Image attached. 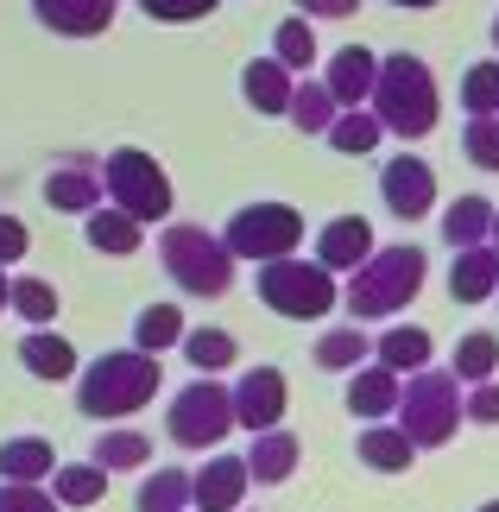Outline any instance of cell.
Returning <instances> with one entry per match:
<instances>
[{
  "instance_id": "27",
  "label": "cell",
  "mask_w": 499,
  "mask_h": 512,
  "mask_svg": "<svg viewBox=\"0 0 499 512\" xmlns=\"http://www.w3.org/2000/svg\"><path fill=\"white\" fill-rule=\"evenodd\" d=\"M379 133H386V127H379V114H373V108H342V114L329 121L323 140L342 152V159H367V152L379 146Z\"/></svg>"
},
{
  "instance_id": "3",
  "label": "cell",
  "mask_w": 499,
  "mask_h": 512,
  "mask_svg": "<svg viewBox=\"0 0 499 512\" xmlns=\"http://www.w3.org/2000/svg\"><path fill=\"white\" fill-rule=\"evenodd\" d=\"M367 108L379 114V127L398 133V140H424V133L436 127V76L424 57H411V51H392V57H379V70H373V95H367Z\"/></svg>"
},
{
  "instance_id": "47",
  "label": "cell",
  "mask_w": 499,
  "mask_h": 512,
  "mask_svg": "<svg viewBox=\"0 0 499 512\" xmlns=\"http://www.w3.org/2000/svg\"><path fill=\"white\" fill-rule=\"evenodd\" d=\"M392 7H436V0H392Z\"/></svg>"
},
{
  "instance_id": "20",
  "label": "cell",
  "mask_w": 499,
  "mask_h": 512,
  "mask_svg": "<svg viewBox=\"0 0 499 512\" xmlns=\"http://www.w3.org/2000/svg\"><path fill=\"white\" fill-rule=\"evenodd\" d=\"M83 241L95 253H114V260H127V253H139V241H146V222H133L127 209H114V203H95L83 215Z\"/></svg>"
},
{
  "instance_id": "28",
  "label": "cell",
  "mask_w": 499,
  "mask_h": 512,
  "mask_svg": "<svg viewBox=\"0 0 499 512\" xmlns=\"http://www.w3.org/2000/svg\"><path fill=\"white\" fill-rule=\"evenodd\" d=\"M493 228V203L487 196H455V203L443 209V241L449 247H481Z\"/></svg>"
},
{
  "instance_id": "42",
  "label": "cell",
  "mask_w": 499,
  "mask_h": 512,
  "mask_svg": "<svg viewBox=\"0 0 499 512\" xmlns=\"http://www.w3.org/2000/svg\"><path fill=\"white\" fill-rule=\"evenodd\" d=\"M462 418L468 424H499V380H481V386L468 392V399H462Z\"/></svg>"
},
{
  "instance_id": "36",
  "label": "cell",
  "mask_w": 499,
  "mask_h": 512,
  "mask_svg": "<svg viewBox=\"0 0 499 512\" xmlns=\"http://www.w3.org/2000/svg\"><path fill=\"white\" fill-rule=\"evenodd\" d=\"M7 310H19V323L45 329V323H57V285H45V279H7Z\"/></svg>"
},
{
  "instance_id": "14",
  "label": "cell",
  "mask_w": 499,
  "mask_h": 512,
  "mask_svg": "<svg viewBox=\"0 0 499 512\" xmlns=\"http://www.w3.org/2000/svg\"><path fill=\"white\" fill-rule=\"evenodd\" d=\"M32 13L57 38H102L114 26V0H32Z\"/></svg>"
},
{
  "instance_id": "12",
  "label": "cell",
  "mask_w": 499,
  "mask_h": 512,
  "mask_svg": "<svg viewBox=\"0 0 499 512\" xmlns=\"http://www.w3.org/2000/svg\"><path fill=\"white\" fill-rule=\"evenodd\" d=\"M247 487H253V475H247L241 456H209V462L190 475V506H196V512H241Z\"/></svg>"
},
{
  "instance_id": "41",
  "label": "cell",
  "mask_w": 499,
  "mask_h": 512,
  "mask_svg": "<svg viewBox=\"0 0 499 512\" xmlns=\"http://www.w3.org/2000/svg\"><path fill=\"white\" fill-rule=\"evenodd\" d=\"M146 7V19H158V26H190V19H209L222 0H139Z\"/></svg>"
},
{
  "instance_id": "40",
  "label": "cell",
  "mask_w": 499,
  "mask_h": 512,
  "mask_svg": "<svg viewBox=\"0 0 499 512\" xmlns=\"http://www.w3.org/2000/svg\"><path fill=\"white\" fill-rule=\"evenodd\" d=\"M0 512H64V506L45 494V481H0Z\"/></svg>"
},
{
  "instance_id": "26",
  "label": "cell",
  "mask_w": 499,
  "mask_h": 512,
  "mask_svg": "<svg viewBox=\"0 0 499 512\" xmlns=\"http://www.w3.org/2000/svg\"><path fill=\"white\" fill-rule=\"evenodd\" d=\"M51 468H57V449L45 437L0 443V481H51Z\"/></svg>"
},
{
  "instance_id": "16",
  "label": "cell",
  "mask_w": 499,
  "mask_h": 512,
  "mask_svg": "<svg viewBox=\"0 0 499 512\" xmlns=\"http://www.w3.org/2000/svg\"><path fill=\"white\" fill-rule=\"evenodd\" d=\"M348 411L361 424H379V418H392V405H398V373L392 367H379V361H361L348 373Z\"/></svg>"
},
{
  "instance_id": "13",
  "label": "cell",
  "mask_w": 499,
  "mask_h": 512,
  "mask_svg": "<svg viewBox=\"0 0 499 512\" xmlns=\"http://www.w3.org/2000/svg\"><path fill=\"white\" fill-rule=\"evenodd\" d=\"M367 253H373L367 215H335V222H323V234H316V266H329V272H354Z\"/></svg>"
},
{
  "instance_id": "24",
  "label": "cell",
  "mask_w": 499,
  "mask_h": 512,
  "mask_svg": "<svg viewBox=\"0 0 499 512\" xmlns=\"http://www.w3.org/2000/svg\"><path fill=\"white\" fill-rule=\"evenodd\" d=\"M430 329H417V323H398V329H386V336L373 342V361L379 367H392L398 380H405V373H417V367H430Z\"/></svg>"
},
{
  "instance_id": "48",
  "label": "cell",
  "mask_w": 499,
  "mask_h": 512,
  "mask_svg": "<svg viewBox=\"0 0 499 512\" xmlns=\"http://www.w3.org/2000/svg\"><path fill=\"white\" fill-rule=\"evenodd\" d=\"M481 512H499V500H487V506H481Z\"/></svg>"
},
{
  "instance_id": "32",
  "label": "cell",
  "mask_w": 499,
  "mask_h": 512,
  "mask_svg": "<svg viewBox=\"0 0 499 512\" xmlns=\"http://www.w3.org/2000/svg\"><path fill=\"white\" fill-rule=\"evenodd\" d=\"M335 95L323 89V76L316 83H291V108H285V121L297 127V133H329V121H335Z\"/></svg>"
},
{
  "instance_id": "31",
  "label": "cell",
  "mask_w": 499,
  "mask_h": 512,
  "mask_svg": "<svg viewBox=\"0 0 499 512\" xmlns=\"http://www.w3.org/2000/svg\"><path fill=\"white\" fill-rule=\"evenodd\" d=\"M184 342V310L177 304H146L133 317V348H146V354H165Z\"/></svg>"
},
{
  "instance_id": "21",
  "label": "cell",
  "mask_w": 499,
  "mask_h": 512,
  "mask_svg": "<svg viewBox=\"0 0 499 512\" xmlns=\"http://www.w3.org/2000/svg\"><path fill=\"white\" fill-rule=\"evenodd\" d=\"M19 367L32 380H76V348L57 336V329H26L19 336Z\"/></svg>"
},
{
  "instance_id": "49",
  "label": "cell",
  "mask_w": 499,
  "mask_h": 512,
  "mask_svg": "<svg viewBox=\"0 0 499 512\" xmlns=\"http://www.w3.org/2000/svg\"><path fill=\"white\" fill-rule=\"evenodd\" d=\"M493 45H499V19H493Z\"/></svg>"
},
{
  "instance_id": "4",
  "label": "cell",
  "mask_w": 499,
  "mask_h": 512,
  "mask_svg": "<svg viewBox=\"0 0 499 512\" xmlns=\"http://www.w3.org/2000/svg\"><path fill=\"white\" fill-rule=\"evenodd\" d=\"M158 260L177 279V291H190V298H228L234 291V253L222 247V234H209L196 222H171L158 234Z\"/></svg>"
},
{
  "instance_id": "43",
  "label": "cell",
  "mask_w": 499,
  "mask_h": 512,
  "mask_svg": "<svg viewBox=\"0 0 499 512\" xmlns=\"http://www.w3.org/2000/svg\"><path fill=\"white\" fill-rule=\"evenodd\" d=\"M26 247H32L26 222H19V215H7V209H0V266H19V260H26Z\"/></svg>"
},
{
  "instance_id": "39",
  "label": "cell",
  "mask_w": 499,
  "mask_h": 512,
  "mask_svg": "<svg viewBox=\"0 0 499 512\" xmlns=\"http://www.w3.org/2000/svg\"><path fill=\"white\" fill-rule=\"evenodd\" d=\"M462 108L468 114H499V57H481L462 76Z\"/></svg>"
},
{
  "instance_id": "35",
  "label": "cell",
  "mask_w": 499,
  "mask_h": 512,
  "mask_svg": "<svg viewBox=\"0 0 499 512\" xmlns=\"http://www.w3.org/2000/svg\"><path fill=\"white\" fill-rule=\"evenodd\" d=\"M190 354V367L196 373H222V367H234V354H241V342L228 336V329H184V342H177Z\"/></svg>"
},
{
  "instance_id": "29",
  "label": "cell",
  "mask_w": 499,
  "mask_h": 512,
  "mask_svg": "<svg viewBox=\"0 0 499 512\" xmlns=\"http://www.w3.org/2000/svg\"><path fill=\"white\" fill-rule=\"evenodd\" d=\"M108 494V468H95V462H64V468H51V500L57 506H95Z\"/></svg>"
},
{
  "instance_id": "2",
  "label": "cell",
  "mask_w": 499,
  "mask_h": 512,
  "mask_svg": "<svg viewBox=\"0 0 499 512\" xmlns=\"http://www.w3.org/2000/svg\"><path fill=\"white\" fill-rule=\"evenodd\" d=\"M424 247H373L361 266L348 272L342 285V304L354 323H379V317H398L417 291H424Z\"/></svg>"
},
{
  "instance_id": "23",
  "label": "cell",
  "mask_w": 499,
  "mask_h": 512,
  "mask_svg": "<svg viewBox=\"0 0 499 512\" xmlns=\"http://www.w3.org/2000/svg\"><path fill=\"white\" fill-rule=\"evenodd\" d=\"M291 83H297V76L278 64V57H253V64L241 70V95H247V108H259V114H285L291 108Z\"/></svg>"
},
{
  "instance_id": "50",
  "label": "cell",
  "mask_w": 499,
  "mask_h": 512,
  "mask_svg": "<svg viewBox=\"0 0 499 512\" xmlns=\"http://www.w3.org/2000/svg\"><path fill=\"white\" fill-rule=\"evenodd\" d=\"M493 298H499V285H493Z\"/></svg>"
},
{
  "instance_id": "45",
  "label": "cell",
  "mask_w": 499,
  "mask_h": 512,
  "mask_svg": "<svg viewBox=\"0 0 499 512\" xmlns=\"http://www.w3.org/2000/svg\"><path fill=\"white\" fill-rule=\"evenodd\" d=\"M487 247L499 253V209H493V228H487Z\"/></svg>"
},
{
  "instance_id": "9",
  "label": "cell",
  "mask_w": 499,
  "mask_h": 512,
  "mask_svg": "<svg viewBox=\"0 0 499 512\" xmlns=\"http://www.w3.org/2000/svg\"><path fill=\"white\" fill-rule=\"evenodd\" d=\"M165 430H171V443H177V449H215V443H222L228 430H234V399H228V386L215 380V373L190 380V386L171 399Z\"/></svg>"
},
{
  "instance_id": "11",
  "label": "cell",
  "mask_w": 499,
  "mask_h": 512,
  "mask_svg": "<svg viewBox=\"0 0 499 512\" xmlns=\"http://www.w3.org/2000/svg\"><path fill=\"white\" fill-rule=\"evenodd\" d=\"M228 399H234V430H272V424H285L291 386L278 367H253L241 373V386H228Z\"/></svg>"
},
{
  "instance_id": "34",
  "label": "cell",
  "mask_w": 499,
  "mask_h": 512,
  "mask_svg": "<svg viewBox=\"0 0 499 512\" xmlns=\"http://www.w3.org/2000/svg\"><path fill=\"white\" fill-rule=\"evenodd\" d=\"M373 354V342L361 336V323H342V329H329L323 342H316V367H329V373H354Z\"/></svg>"
},
{
  "instance_id": "46",
  "label": "cell",
  "mask_w": 499,
  "mask_h": 512,
  "mask_svg": "<svg viewBox=\"0 0 499 512\" xmlns=\"http://www.w3.org/2000/svg\"><path fill=\"white\" fill-rule=\"evenodd\" d=\"M0 310H7V266H0Z\"/></svg>"
},
{
  "instance_id": "5",
  "label": "cell",
  "mask_w": 499,
  "mask_h": 512,
  "mask_svg": "<svg viewBox=\"0 0 499 512\" xmlns=\"http://www.w3.org/2000/svg\"><path fill=\"white\" fill-rule=\"evenodd\" d=\"M398 430L417 443V449H436L455 437V424H462V380L455 373H436V367H417L398 380V405H392Z\"/></svg>"
},
{
  "instance_id": "25",
  "label": "cell",
  "mask_w": 499,
  "mask_h": 512,
  "mask_svg": "<svg viewBox=\"0 0 499 512\" xmlns=\"http://www.w3.org/2000/svg\"><path fill=\"white\" fill-rule=\"evenodd\" d=\"M95 468H108V475H127V468H146L152 462V437H139L127 424H108L102 437H95Z\"/></svg>"
},
{
  "instance_id": "22",
  "label": "cell",
  "mask_w": 499,
  "mask_h": 512,
  "mask_svg": "<svg viewBox=\"0 0 499 512\" xmlns=\"http://www.w3.org/2000/svg\"><path fill=\"white\" fill-rule=\"evenodd\" d=\"M354 449H361V462L373 468V475H405V468L417 462V443H411L398 424H386V418H379V424H367Z\"/></svg>"
},
{
  "instance_id": "8",
  "label": "cell",
  "mask_w": 499,
  "mask_h": 512,
  "mask_svg": "<svg viewBox=\"0 0 499 512\" xmlns=\"http://www.w3.org/2000/svg\"><path fill=\"white\" fill-rule=\"evenodd\" d=\"M222 247L234 253V260H253V266L285 260V253L304 247V215H297L291 203H247V209L228 215Z\"/></svg>"
},
{
  "instance_id": "44",
  "label": "cell",
  "mask_w": 499,
  "mask_h": 512,
  "mask_svg": "<svg viewBox=\"0 0 499 512\" xmlns=\"http://www.w3.org/2000/svg\"><path fill=\"white\" fill-rule=\"evenodd\" d=\"M297 13H304V19H354L361 0H297Z\"/></svg>"
},
{
  "instance_id": "33",
  "label": "cell",
  "mask_w": 499,
  "mask_h": 512,
  "mask_svg": "<svg viewBox=\"0 0 499 512\" xmlns=\"http://www.w3.org/2000/svg\"><path fill=\"white\" fill-rule=\"evenodd\" d=\"M139 512H190V468H158L139 481Z\"/></svg>"
},
{
  "instance_id": "30",
  "label": "cell",
  "mask_w": 499,
  "mask_h": 512,
  "mask_svg": "<svg viewBox=\"0 0 499 512\" xmlns=\"http://www.w3.org/2000/svg\"><path fill=\"white\" fill-rule=\"evenodd\" d=\"M449 373L462 386H481V380H493L499 373V336L493 329H474V336H462L455 342V361H449Z\"/></svg>"
},
{
  "instance_id": "1",
  "label": "cell",
  "mask_w": 499,
  "mask_h": 512,
  "mask_svg": "<svg viewBox=\"0 0 499 512\" xmlns=\"http://www.w3.org/2000/svg\"><path fill=\"white\" fill-rule=\"evenodd\" d=\"M158 354L146 348H114L102 361L76 367V405H83V418L95 424H114V418H133V411H146L158 399Z\"/></svg>"
},
{
  "instance_id": "15",
  "label": "cell",
  "mask_w": 499,
  "mask_h": 512,
  "mask_svg": "<svg viewBox=\"0 0 499 512\" xmlns=\"http://www.w3.org/2000/svg\"><path fill=\"white\" fill-rule=\"evenodd\" d=\"M373 70H379V57H373L367 45H342V51H335L329 70H323V89L335 95V108H367Z\"/></svg>"
},
{
  "instance_id": "38",
  "label": "cell",
  "mask_w": 499,
  "mask_h": 512,
  "mask_svg": "<svg viewBox=\"0 0 499 512\" xmlns=\"http://www.w3.org/2000/svg\"><path fill=\"white\" fill-rule=\"evenodd\" d=\"M462 152H468L474 171H499V114H468Z\"/></svg>"
},
{
  "instance_id": "19",
  "label": "cell",
  "mask_w": 499,
  "mask_h": 512,
  "mask_svg": "<svg viewBox=\"0 0 499 512\" xmlns=\"http://www.w3.org/2000/svg\"><path fill=\"white\" fill-rule=\"evenodd\" d=\"M499 285V253L481 241V247H455V266H449V298L455 304H487Z\"/></svg>"
},
{
  "instance_id": "10",
  "label": "cell",
  "mask_w": 499,
  "mask_h": 512,
  "mask_svg": "<svg viewBox=\"0 0 499 512\" xmlns=\"http://www.w3.org/2000/svg\"><path fill=\"white\" fill-rule=\"evenodd\" d=\"M379 196H386V209L398 222H424L436 209V171L417 159V152H398V159H386V171H379Z\"/></svg>"
},
{
  "instance_id": "6",
  "label": "cell",
  "mask_w": 499,
  "mask_h": 512,
  "mask_svg": "<svg viewBox=\"0 0 499 512\" xmlns=\"http://www.w3.org/2000/svg\"><path fill=\"white\" fill-rule=\"evenodd\" d=\"M259 304L278 310V317H291V323H316V317H329V310L342 304V291H335V272L329 266L285 253V260L259 266Z\"/></svg>"
},
{
  "instance_id": "37",
  "label": "cell",
  "mask_w": 499,
  "mask_h": 512,
  "mask_svg": "<svg viewBox=\"0 0 499 512\" xmlns=\"http://www.w3.org/2000/svg\"><path fill=\"white\" fill-rule=\"evenodd\" d=\"M272 57H278V64H285L291 76L316 64V32H310V19H304V13H297V19H278V32H272Z\"/></svg>"
},
{
  "instance_id": "17",
  "label": "cell",
  "mask_w": 499,
  "mask_h": 512,
  "mask_svg": "<svg viewBox=\"0 0 499 512\" xmlns=\"http://www.w3.org/2000/svg\"><path fill=\"white\" fill-rule=\"evenodd\" d=\"M297 456H304V449H297V437L285 424H272V430H253V449H247V475L259 481V487H278V481H291L297 475Z\"/></svg>"
},
{
  "instance_id": "7",
  "label": "cell",
  "mask_w": 499,
  "mask_h": 512,
  "mask_svg": "<svg viewBox=\"0 0 499 512\" xmlns=\"http://www.w3.org/2000/svg\"><path fill=\"white\" fill-rule=\"evenodd\" d=\"M102 196L114 209H127L133 222H165L171 215V177L139 146H114L102 159Z\"/></svg>"
},
{
  "instance_id": "18",
  "label": "cell",
  "mask_w": 499,
  "mask_h": 512,
  "mask_svg": "<svg viewBox=\"0 0 499 512\" xmlns=\"http://www.w3.org/2000/svg\"><path fill=\"white\" fill-rule=\"evenodd\" d=\"M45 203L64 209V215H89L95 203H102V165H89V159L57 165V171L45 177Z\"/></svg>"
}]
</instances>
